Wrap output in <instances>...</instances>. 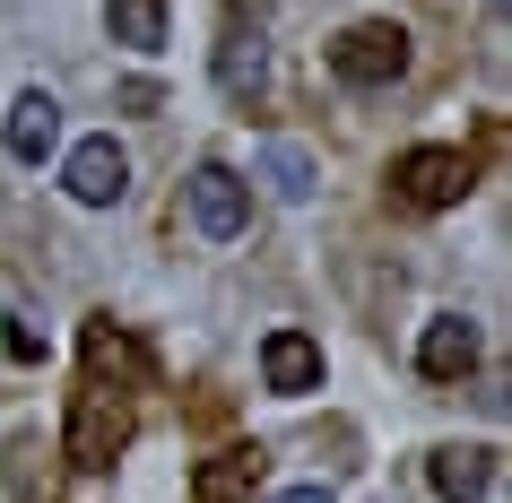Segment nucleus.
<instances>
[{
  "label": "nucleus",
  "mask_w": 512,
  "mask_h": 503,
  "mask_svg": "<svg viewBox=\"0 0 512 503\" xmlns=\"http://www.w3.org/2000/svg\"><path fill=\"white\" fill-rule=\"evenodd\" d=\"M330 79L356 87V96L400 87L408 79V27H391V18H356V27H339V35H330Z\"/></svg>",
  "instance_id": "nucleus-1"
},
{
  "label": "nucleus",
  "mask_w": 512,
  "mask_h": 503,
  "mask_svg": "<svg viewBox=\"0 0 512 503\" xmlns=\"http://www.w3.org/2000/svg\"><path fill=\"white\" fill-rule=\"evenodd\" d=\"M105 27H113V44L157 53L165 44V0H105Z\"/></svg>",
  "instance_id": "nucleus-12"
},
{
  "label": "nucleus",
  "mask_w": 512,
  "mask_h": 503,
  "mask_svg": "<svg viewBox=\"0 0 512 503\" xmlns=\"http://www.w3.org/2000/svg\"><path fill=\"white\" fill-rule=\"evenodd\" d=\"M61 191H70L79 209H113V200L131 191V157H122L113 139H79L70 165H61Z\"/></svg>",
  "instance_id": "nucleus-5"
},
{
  "label": "nucleus",
  "mask_w": 512,
  "mask_h": 503,
  "mask_svg": "<svg viewBox=\"0 0 512 503\" xmlns=\"http://www.w3.org/2000/svg\"><path fill=\"white\" fill-rule=\"evenodd\" d=\"M61 148V105L44 96V87H27L18 105H9V157L18 165H44Z\"/></svg>",
  "instance_id": "nucleus-8"
},
{
  "label": "nucleus",
  "mask_w": 512,
  "mask_h": 503,
  "mask_svg": "<svg viewBox=\"0 0 512 503\" xmlns=\"http://www.w3.org/2000/svg\"><path fill=\"white\" fill-rule=\"evenodd\" d=\"M278 503H330V486H287Z\"/></svg>",
  "instance_id": "nucleus-15"
},
{
  "label": "nucleus",
  "mask_w": 512,
  "mask_h": 503,
  "mask_svg": "<svg viewBox=\"0 0 512 503\" xmlns=\"http://www.w3.org/2000/svg\"><path fill=\"white\" fill-rule=\"evenodd\" d=\"M261 382H270L278 399L322 391V347L304 339V330H270V339H261Z\"/></svg>",
  "instance_id": "nucleus-6"
},
{
  "label": "nucleus",
  "mask_w": 512,
  "mask_h": 503,
  "mask_svg": "<svg viewBox=\"0 0 512 503\" xmlns=\"http://www.w3.org/2000/svg\"><path fill=\"white\" fill-rule=\"evenodd\" d=\"M261 174H270L278 200H313V183H322V174H313V157H304L296 139H270V148H261Z\"/></svg>",
  "instance_id": "nucleus-13"
},
{
  "label": "nucleus",
  "mask_w": 512,
  "mask_h": 503,
  "mask_svg": "<svg viewBox=\"0 0 512 503\" xmlns=\"http://www.w3.org/2000/svg\"><path fill=\"white\" fill-rule=\"evenodd\" d=\"M183 200H191V226H200L209 243H235L243 226H252V191H243L226 165H191Z\"/></svg>",
  "instance_id": "nucleus-4"
},
{
  "label": "nucleus",
  "mask_w": 512,
  "mask_h": 503,
  "mask_svg": "<svg viewBox=\"0 0 512 503\" xmlns=\"http://www.w3.org/2000/svg\"><path fill=\"white\" fill-rule=\"evenodd\" d=\"M417 365H426V382H460V373L478 365V330H469L460 313L426 321V339H417Z\"/></svg>",
  "instance_id": "nucleus-9"
},
{
  "label": "nucleus",
  "mask_w": 512,
  "mask_h": 503,
  "mask_svg": "<svg viewBox=\"0 0 512 503\" xmlns=\"http://www.w3.org/2000/svg\"><path fill=\"white\" fill-rule=\"evenodd\" d=\"M122 443H131V399L105 391V382H87L79 408H70V460H79V469H113Z\"/></svg>",
  "instance_id": "nucleus-2"
},
{
  "label": "nucleus",
  "mask_w": 512,
  "mask_h": 503,
  "mask_svg": "<svg viewBox=\"0 0 512 503\" xmlns=\"http://www.w3.org/2000/svg\"><path fill=\"white\" fill-rule=\"evenodd\" d=\"M261 79H270V53H261V35H226V53H217V87L226 96H261Z\"/></svg>",
  "instance_id": "nucleus-11"
},
{
  "label": "nucleus",
  "mask_w": 512,
  "mask_h": 503,
  "mask_svg": "<svg viewBox=\"0 0 512 503\" xmlns=\"http://www.w3.org/2000/svg\"><path fill=\"white\" fill-rule=\"evenodd\" d=\"M426 477H434V495H443V503H478V495H486V477H495V451H486V443L460 451V443H452V451H434V469H426Z\"/></svg>",
  "instance_id": "nucleus-10"
},
{
  "label": "nucleus",
  "mask_w": 512,
  "mask_h": 503,
  "mask_svg": "<svg viewBox=\"0 0 512 503\" xmlns=\"http://www.w3.org/2000/svg\"><path fill=\"white\" fill-rule=\"evenodd\" d=\"M9 356H18V365H35V356H44V339H35V321H9Z\"/></svg>",
  "instance_id": "nucleus-14"
},
{
  "label": "nucleus",
  "mask_w": 512,
  "mask_h": 503,
  "mask_svg": "<svg viewBox=\"0 0 512 503\" xmlns=\"http://www.w3.org/2000/svg\"><path fill=\"white\" fill-rule=\"evenodd\" d=\"M391 183H400L408 209H460V200H469V157H460V148H408V157L391 165Z\"/></svg>",
  "instance_id": "nucleus-3"
},
{
  "label": "nucleus",
  "mask_w": 512,
  "mask_h": 503,
  "mask_svg": "<svg viewBox=\"0 0 512 503\" xmlns=\"http://www.w3.org/2000/svg\"><path fill=\"white\" fill-rule=\"evenodd\" d=\"M261 469H270V451H261V443L217 451V460H200V477H191V503H252Z\"/></svg>",
  "instance_id": "nucleus-7"
}]
</instances>
